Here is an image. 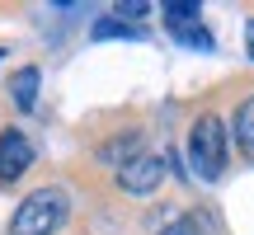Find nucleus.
Wrapping results in <instances>:
<instances>
[{
  "instance_id": "1",
  "label": "nucleus",
  "mask_w": 254,
  "mask_h": 235,
  "mask_svg": "<svg viewBox=\"0 0 254 235\" xmlns=\"http://www.w3.org/2000/svg\"><path fill=\"white\" fill-rule=\"evenodd\" d=\"M226 155H231V132L217 113H202L189 132V160L198 170V179H221L226 174Z\"/></svg>"
},
{
  "instance_id": "2",
  "label": "nucleus",
  "mask_w": 254,
  "mask_h": 235,
  "mask_svg": "<svg viewBox=\"0 0 254 235\" xmlns=\"http://www.w3.org/2000/svg\"><path fill=\"white\" fill-rule=\"evenodd\" d=\"M66 212H71V202H66L62 188H38V193H28V198L14 207L9 235H52L66 221Z\"/></svg>"
},
{
  "instance_id": "8",
  "label": "nucleus",
  "mask_w": 254,
  "mask_h": 235,
  "mask_svg": "<svg viewBox=\"0 0 254 235\" xmlns=\"http://www.w3.org/2000/svg\"><path fill=\"white\" fill-rule=\"evenodd\" d=\"M236 141H240V151L254 160V94L236 109Z\"/></svg>"
},
{
  "instance_id": "11",
  "label": "nucleus",
  "mask_w": 254,
  "mask_h": 235,
  "mask_svg": "<svg viewBox=\"0 0 254 235\" xmlns=\"http://www.w3.org/2000/svg\"><path fill=\"white\" fill-rule=\"evenodd\" d=\"M245 38H250V52H254V24H250V28H245Z\"/></svg>"
},
{
  "instance_id": "5",
  "label": "nucleus",
  "mask_w": 254,
  "mask_h": 235,
  "mask_svg": "<svg viewBox=\"0 0 254 235\" xmlns=\"http://www.w3.org/2000/svg\"><path fill=\"white\" fill-rule=\"evenodd\" d=\"M165 24L179 43H193V47H212L207 28L198 24V5H165Z\"/></svg>"
},
{
  "instance_id": "9",
  "label": "nucleus",
  "mask_w": 254,
  "mask_h": 235,
  "mask_svg": "<svg viewBox=\"0 0 254 235\" xmlns=\"http://www.w3.org/2000/svg\"><path fill=\"white\" fill-rule=\"evenodd\" d=\"M160 235H207V221H202V217H179L174 226H165Z\"/></svg>"
},
{
  "instance_id": "4",
  "label": "nucleus",
  "mask_w": 254,
  "mask_h": 235,
  "mask_svg": "<svg viewBox=\"0 0 254 235\" xmlns=\"http://www.w3.org/2000/svg\"><path fill=\"white\" fill-rule=\"evenodd\" d=\"M28 165H33V141H28L19 127H5V132H0V183L24 179Z\"/></svg>"
},
{
  "instance_id": "3",
  "label": "nucleus",
  "mask_w": 254,
  "mask_h": 235,
  "mask_svg": "<svg viewBox=\"0 0 254 235\" xmlns=\"http://www.w3.org/2000/svg\"><path fill=\"white\" fill-rule=\"evenodd\" d=\"M165 183V165H160V155H136V160H127L123 170H118V188L123 193H132V198H146V193H155Z\"/></svg>"
},
{
  "instance_id": "7",
  "label": "nucleus",
  "mask_w": 254,
  "mask_h": 235,
  "mask_svg": "<svg viewBox=\"0 0 254 235\" xmlns=\"http://www.w3.org/2000/svg\"><path fill=\"white\" fill-rule=\"evenodd\" d=\"M136 155H141V136H123V141H109V146H99V160H109V165H118V170H123V165L127 160H136Z\"/></svg>"
},
{
  "instance_id": "6",
  "label": "nucleus",
  "mask_w": 254,
  "mask_h": 235,
  "mask_svg": "<svg viewBox=\"0 0 254 235\" xmlns=\"http://www.w3.org/2000/svg\"><path fill=\"white\" fill-rule=\"evenodd\" d=\"M38 66H24V71H14L9 75V99H14V109H33V99H38Z\"/></svg>"
},
{
  "instance_id": "10",
  "label": "nucleus",
  "mask_w": 254,
  "mask_h": 235,
  "mask_svg": "<svg viewBox=\"0 0 254 235\" xmlns=\"http://www.w3.org/2000/svg\"><path fill=\"white\" fill-rule=\"evenodd\" d=\"M113 14H123V19H141L146 5H132V0H127V5H113Z\"/></svg>"
}]
</instances>
